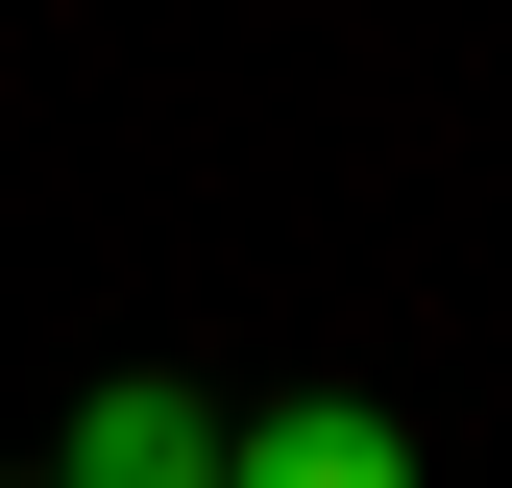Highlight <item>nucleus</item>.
Masks as SVG:
<instances>
[{
  "label": "nucleus",
  "instance_id": "obj_1",
  "mask_svg": "<svg viewBox=\"0 0 512 488\" xmlns=\"http://www.w3.org/2000/svg\"><path fill=\"white\" fill-rule=\"evenodd\" d=\"M220 488H415V415L391 391H269V415H220Z\"/></svg>",
  "mask_w": 512,
  "mask_h": 488
},
{
  "label": "nucleus",
  "instance_id": "obj_2",
  "mask_svg": "<svg viewBox=\"0 0 512 488\" xmlns=\"http://www.w3.org/2000/svg\"><path fill=\"white\" fill-rule=\"evenodd\" d=\"M49 488H220V415L171 391V366H122V391L74 415V464H49Z\"/></svg>",
  "mask_w": 512,
  "mask_h": 488
}]
</instances>
